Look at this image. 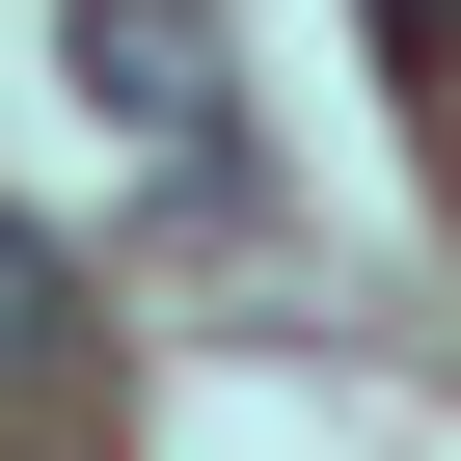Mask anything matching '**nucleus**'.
I'll list each match as a JSON object with an SVG mask.
<instances>
[{
    "instance_id": "1",
    "label": "nucleus",
    "mask_w": 461,
    "mask_h": 461,
    "mask_svg": "<svg viewBox=\"0 0 461 461\" xmlns=\"http://www.w3.org/2000/svg\"><path fill=\"white\" fill-rule=\"evenodd\" d=\"M82 109H136L163 163H217V0H82Z\"/></svg>"
},
{
    "instance_id": "2",
    "label": "nucleus",
    "mask_w": 461,
    "mask_h": 461,
    "mask_svg": "<svg viewBox=\"0 0 461 461\" xmlns=\"http://www.w3.org/2000/svg\"><path fill=\"white\" fill-rule=\"evenodd\" d=\"M55 353H82V272L28 245V217H0V380H55Z\"/></svg>"
},
{
    "instance_id": "3",
    "label": "nucleus",
    "mask_w": 461,
    "mask_h": 461,
    "mask_svg": "<svg viewBox=\"0 0 461 461\" xmlns=\"http://www.w3.org/2000/svg\"><path fill=\"white\" fill-rule=\"evenodd\" d=\"M380 28H407V55H434V28H461V0H380Z\"/></svg>"
}]
</instances>
